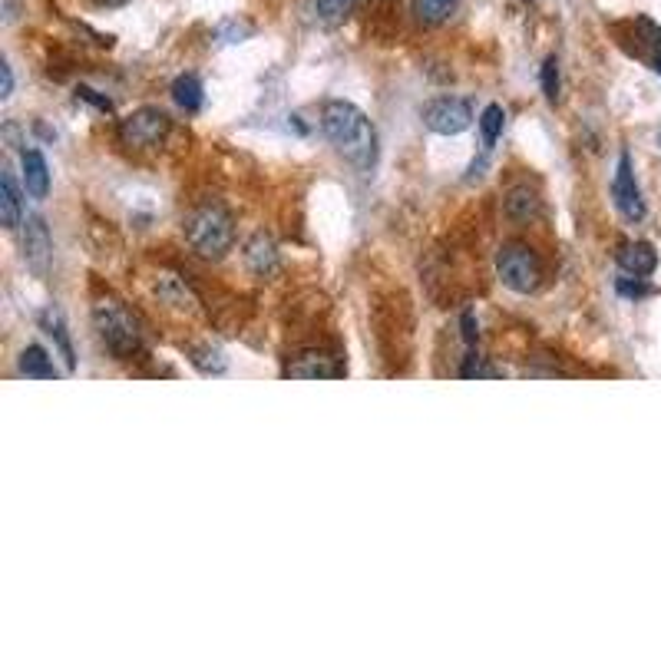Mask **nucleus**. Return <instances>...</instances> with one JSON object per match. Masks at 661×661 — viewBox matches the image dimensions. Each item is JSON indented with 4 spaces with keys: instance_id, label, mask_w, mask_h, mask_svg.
I'll return each mask as SVG.
<instances>
[{
    "instance_id": "1",
    "label": "nucleus",
    "mask_w": 661,
    "mask_h": 661,
    "mask_svg": "<svg viewBox=\"0 0 661 661\" xmlns=\"http://www.w3.org/2000/svg\"><path fill=\"white\" fill-rule=\"evenodd\" d=\"M321 129L331 139V146L351 162V166L371 172L377 162V133L364 110H357L348 100H331L321 110Z\"/></svg>"
},
{
    "instance_id": "2",
    "label": "nucleus",
    "mask_w": 661,
    "mask_h": 661,
    "mask_svg": "<svg viewBox=\"0 0 661 661\" xmlns=\"http://www.w3.org/2000/svg\"><path fill=\"white\" fill-rule=\"evenodd\" d=\"M93 324L100 341L106 344L116 361H129L143 351V324L133 311H129L123 301L116 298H100L93 305Z\"/></svg>"
},
{
    "instance_id": "3",
    "label": "nucleus",
    "mask_w": 661,
    "mask_h": 661,
    "mask_svg": "<svg viewBox=\"0 0 661 661\" xmlns=\"http://www.w3.org/2000/svg\"><path fill=\"white\" fill-rule=\"evenodd\" d=\"M182 232H186V242L199 252L202 258H222L225 252H232L235 245V222L232 215L222 209V205H195L182 222Z\"/></svg>"
},
{
    "instance_id": "4",
    "label": "nucleus",
    "mask_w": 661,
    "mask_h": 661,
    "mask_svg": "<svg viewBox=\"0 0 661 661\" xmlns=\"http://www.w3.org/2000/svg\"><path fill=\"white\" fill-rule=\"evenodd\" d=\"M496 275L516 295H533L539 281H543V265H539V255L533 248L513 242L503 245L500 255H496Z\"/></svg>"
},
{
    "instance_id": "5",
    "label": "nucleus",
    "mask_w": 661,
    "mask_h": 661,
    "mask_svg": "<svg viewBox=\"0 0 661 661\" xmlns=\"http://www.w3.org/2000/svg\"><path fill=\"white\" fill-rule=\"evenodd\" d=\"M172 129V119L166 110L159 106H139L126 119H119V139L123 146H133V149H153L159 146L162 139L169 136Z\"/></svg>"
},
{
    "instance_id": "6",
    "label": "nucleus",
    "mask_w": 661,
    "mask_h": 661,
    "mask_svg": "<svg viewBox=\"0 0 661 661\" xmlns=\"http://www.w3.org/2000/svg\"><path fill=\"white\" fill-rule=\"evenodd\" d=\"M424 126L437 136H460L473 126V106L460 96H437L424 106Z\"/></svg>"
},
{
    "instance_id": "7",
    "label": "nucleus",
    "mask_w": 661,
    "mask_h": 661,
    "mask_svg": "<svg viewBox=\"0 0 661 661\" xmlns=\"http://www.w3.org/2000/svg\"><path fill=\"white\" fill-rule=\"evenodd\" d=\"M612 202L628 222H642L645 219V202H642V189L635 182V166H632V156L622 153L619 156V166H615V176H612Z\"/></svg>"
},
{
    "instance_id": "8",
    "label": "nucleus",
    "mask_w": 661,
    "mask_h": 661,
    "mask_svg": "<svg viewBox=\"0 0 661 661\" xmlns=\"http://www.w3.org/2000/svg\"><path fill=\"white\" fill-rule=\"evenodd\" d=\"M285 377H295V381H318V377H341L344 367L338 364V357L324 354V351H301L285 364Z\"/></svg>"
},
{
    "instance_id": "9",
    "label": "nucleus",
    "mask_w": 661,
    "mask_h": 661,
    "mask_svg": "<svg viewBox=\"0 0 661 661\" xmlns=\"http://www.w3.org/2000/svg\"><path fill=\"white\" fill-rule=\"evenodd\" d=\"M50 252H53V242H50L47 225H43V219H30L24 229V258L37 275L47 272Z\"/></svg>"
},
{
    "instance_id": "10",
    "label": "nucleus",
    "mask_w": 661,
    "mask_h": 661,
    "mask_svg": "<svg viewBox=\"0 0 661 661\" xmlns=\"http://www.w3.org/2000/svg\"><path fill=\"white\" fill-rule=\"evenodd\" d=\"M619 268L625 275H638V278H648L658 268V252L655 245L648 242H628L619 248Z\"/></svg>"
},
{
    "instance_id": "11",
    "label": "nucleus",
    "mask_w": 661,
    "mask_h": 661,
    "mask_svg": "<svg viewBox=\"0 0 661 661\" xmlns=\"http://www.w3.org/2000/svg\"><path fill=\"white\" fill-rule=\"evenodd\" d=\"M20 219H24V199H20L14 172L4 169V176H0V222H4V229L14 232L20 229Z\"/></svg>"
},
{
    "instance_id": "12",
    "label": "nucleus",
    "mask_w": 661,
    "mask_h": 661,
    "mask_svg": "<svg viewBox=\"0 0 661 661\" xmlns=\"http://www.w3.org/2000/svg\"><path fill=\"white\" fill-rule=\"evenodd\" d=\"M245 262L255 275H262V278L275 275L278 272V248H275L272 238L255 235L252 242L245 245Z\"/></svg>"
},
{
    "instance_id": "13",
    "label": "nucleus",
    "mask_w": 661,
    "mask_h": 661,
    "mask_svg": "<svg viewBox=\"0 0 661 661\" xmlns=\"http://www.w3.org/2000/svg\"><path fill=\"white\" fill-rule=\"evenodd\" d=\"M24 186L34 199H47L50 192V169L40 149H27L24 153Z\"/></svg>"
},
{
    "instance_id": "14",
    "label": "nucleus",
    "mask_w": 661,
    "mask_h": 661,
    "mask_svg": "<svg viewBox=\"0 0 661 661\" xmlns=\"http://www.w3.org/2000/svg\"><path fill=\"white\" fill-rule=\"evenodd\" d=\"M40 328L50 334L53 338V344L60 348V357H63V364H67V371H73L77 367V357H73V344H70V338H67V328H63V318H60V311L57 308H47L40 314Z\"/></svg>"
},
{
    "instance_id": "15",
    "label": "nucleus",
    "mask_w": 661,
    "mask_h": 661,
    "mask_svg": "<svg viewBox=\"0 0 661 661\" xmlns=\"http://www.w3.org/2000/svg\"><path fill=\"white\" fill-rule=\"evenodd\" d=\"M172 100H176L186 113H199L205 106V90H202V80L195 73H182L172 83Z\"/></svg>"
},
{
    "instance_id": "16",
    "label": "nucleus",
    "mask_w": 661,
    "mask_h": 661,
    "mask_svg": "<svg viewBox=\"0 0 661 661\" xmlns=\"http://www.w3.org/2000/svg\"><path fill=\"white\" fill-rule=\"evenodd\" d=\"M506 215L513 222H533L536 215H539V199H536V192L533 189H526V186H519V189H513L506 195Z\"/></svg>"
},
{
    "instance_id": "17",
    "label": "nucleus",
    "mask_w": 661,
    "mask_h": 661,
    "mask_svg": "<svg viewBox=\"0 0 661 661\" xmlns=\"http://www.w3.org/2000/svg\"><path fill=\"white\" fill-rule=\"evenodd\" d=\"M20 374L37 377V381H50V377H57V367H53L47 351L37 348V344H30V348L20 354Z\"/></svg>"
},
{
    "instance_id": "18",
    "label": "nucleus",
    "mask_w": 661,
    "mask_h": 661,
    "mask_svg": "<svg viewBox=\"0 0 661 661\" xmlns=\"http://www.w3.org/2000/svg\"><path fill=\"white\" fill-rule=\"evenodd\" d=\"M476 126H480V136H483V149L490 153V149L496 146V139L503 136V126H506V113L500 103H490L486 110L480 113V119H476Z\"/></svg>"
},
{
    "instance_id": "19",
    "label": "nucleus",
    "mask_w": 661,
    "mask_h": 661,
    "mask_svg": "<svg viewBox=\"0 0 661 661\" xmlns=\"http://www.w3.org/2000/svg\"><path fill=\"white\" fill-rule=\"evenodd\" d=\"M457 4L460 0H414V17L420 20V24L437 27L453 14V10H457Z\"/></svg>"
},
{
    "instance_id": "20",
    "label": "nucleus",
    "mask_w": 661,
    "mask_h": 661,
    "mask_svg": "<svg viewBox=\"0 0 661 661\" xmlns=\"http://www.w3.org/2000/svg\"><path fill=\"white\" fill-rule=\"evenodd\" d=\"M192 364L199 367L202 374H222L229 361H225V354L219 348H209V344H202V348H192Z\"/></svg>"
},
{
    "instance_id": "21",
    "label": "nucleus",
    "mask_w": 661,
    "mask_h": 661,
    "mask_svg": "<svg viewBox=\"0 0 661 661\" xmlns=\"http://www.w3.org/2000/svg\"><path fill=\"white\" fill-rule=\"evenodd\" d=\"M638 30H642V34H645V37H642V40H645V47H648L645 57H648V63H652V70L661 77V27L652 24V20H645V17H642V20H638Z\"/></svg>"
},
{
    "instance_id": "22",
    "label": "nucleus",
    "mask_w": 661,
    "mask_h": 661,
    "mask_svg": "<svg viewBox=\"0 0 661 661\" xmlns=\"http://www.w3.org/2000/svg\"><path fill=\"white\" fill-rule=\"evenodd\" d=\"M354 7H357V0H318V17L324 24H341Z\"/></svg>"
},
{
    "instance_id": "23",
    "label": "nucleus",
    "mask_w": 661,
    "mask_h": 661,
    "mask_svg": "<svg viewBox=\"0 0 661 661\" xmlns=\"http://www.w3.org/2000/svg\"><path fill=\"white\" fill-rule=\"evenodd\" d=\"M539 83H543L546 100L556 103V100H559V60H556V57H546L543 73H539Z\"/></svg>"
},
{
    "instance_id": "24",
    "label": "nucleus",
    "mask_w": 661,
    "mask_h": 661,
    "mask_svg": "<svg viewBox=\"0 0 661 661\" xmlns=\"http://www.w3.org/2000/svg\"><path fill=\"white\" fill-rule=\"evenodd\" d=\"M615 291H619V295H625V298H645V295H652V288H648L645 278H638V275L619 278V281H615Z\"/></svg>"
},
{
    "instance_id": "25",
    "label": "nucleus",
    "mask_w": 661,
    "mask_h": 661,
    "mask_svg": "<svg viewBox=\"0 0 661 661\" xmlns=\"http://www.w3.org/2000/svg\"><path fill=\"white\" fill-rule=\"evenodd\" d=\"M77 100L96 106L100 113H113V100H110V96H100V93L93 90V86H77Z\"/></svg>"
},
{
    "instance_id": "26",
    "label": "nucleus",
    "mask_w": 661,
    "mask_h": 661,
    "mask_svg": "<svg viewBox=\"0 0 661 661\" xmlns=\"http://www.w3.org/2000/svg\"><path fill=\"white\" fill-rule=\"evenodd\" d=\"M245 37H252V27L248 24H225V27H219V40L222 43H242Z\"/></svg>"
},
{
    "instance_id": "27",
    "label": "nucleus",
    "mask_w": 661,
    "mask_h": 661,
    "mask_svg": "<svg viewBox=\"0 0 661 661\" xmlns=\"http://www.w3.org/2000/svg\"><path fill=\"white\" fill-rule=\"evenodd\" d=\"M460 331H463V341H467L470 348H476V341H480V324H476V314H473V311H463Z\"/></svg>"
},
{
    "instance_id": "28",
    "label": "nucleus",
    "mask_w": 661,
    "mask_h": 661,
    "mask_svg": "<svg viewBox=\"0 0 661 661\" xmlns=\"http://www.w3.org/2000/svg\"><path fill=\"white\" fill-rule=\"evenodd\" d=\"M483 357H480V351L476 348H470V354H467V364L460 367V377H467V381H473V377H483Z\"/></svg>"
},
{
    "instance_id": "29",
    "label": "nucleus",
    "mask_w": 661,
    "mask_h": 661,
    "mask_svg": "<svg viewBox=\"0 0 661 661\" xmlns=\"http://www.w3.org/2000/svg\"><path fill=\"white\" fill-rule=\"evenodd\" d=\"M0 77H4V86H0V100H10V96H14V70H10L7 60L0 63Z\"/></svg>"
},
{
    "instance_id": "30",
    "label": "nucleus",
    "mask_w": 661,
    "mask_h": 661,
    "mask_svg": "<svg viewBox=\"0 0 661 661\" xmlns=\"http://www.w3.org/2000/svg\"><path fill=\"white\" fill-rule=\"evenodd\" d=\"M93 4H100V7H123V4H129V0H93Z\"/></svg>"
},
{
    "instance_id": "31",
    "label": "nucleus",
    "mask_w": 661,
    "mask_h": 661,
    "mask_svg": "<svg viewBox=\"0 0 661 661\" xmlns=\"http://www.w3.org/2000/svg\"><path fill=\"white\" fill-rule=\"evenodd\" d=\"M658 146H661V133H658Z\"/></svg>"
}]
</instances>
